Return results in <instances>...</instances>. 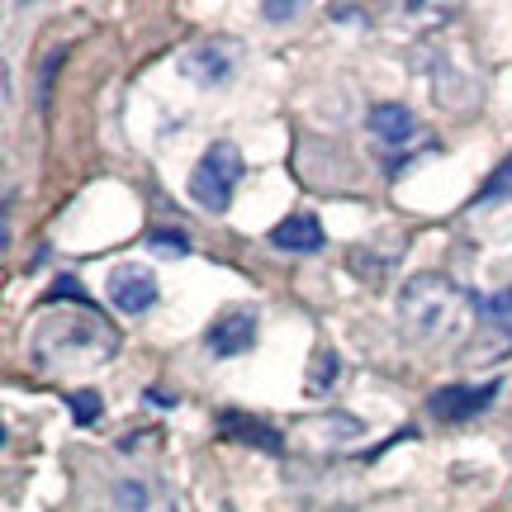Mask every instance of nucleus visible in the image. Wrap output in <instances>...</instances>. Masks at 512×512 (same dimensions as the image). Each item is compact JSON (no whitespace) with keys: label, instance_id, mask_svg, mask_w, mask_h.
Wrapping results in <instances>:
<instances>
[{"label":"nucleus","instance_id":"nucleus-2","mask_svg":"<svg viewBox=\"0 0 512 512\" xmlns=\"http://www.w3.org/2000/svg\"><path fill=\"white\" fill-rule=\"evenodd\" d=\"M460 309H465V294L437 271H418L399 290V323L418 342H432L441 332H451L460 323Z\"/></svg>","mask_w":512,"mask_h":512},{"label":"nucleus","instance_id":"nucleus-14","mask_svg":"<svg viewBox=\"0 0 512 512\" xmlns=\"http://www.w3.org/2000/svg\"><path fill=\"white\" fill-rule=\"evenodd\" d=\"M72 418L81 422V427L100 418V394H95V389H81V394H72Z\"/></svg>","mask_w":512,"mask_h":512},{"label":"nucleus","instance_id":"nucleus-10","mask_svg":"<svg viewBox=\"0 0 512 512\" xmlns=\"http://www.w3.org/2000/svg\"><path fill=\"white\" fill-rule=\"evenodd\" d=\"M214 427H219L223 437H233L242 441V446H261V451H280V437H275L266 422H256L247 418V413H238V408H228V413H219L214 418Z\"/></svg>","mask_w":512,"mask_h":512},{"label":"nucleus","instance_id":"nucleus-7","mask_svg":"<svg viewBox=\"0 0 512 512\" xmlns=\"http://www.w3.org/2000/svg\"><path fill=\"white\" fill-rule=\"evenodd\" d=\"M233 62H238V43H228V38H214V43H200L195 53H185L181 72L190 81H200V86H214L223 76L233 72Z\"/></svg>","mask_w":512,"mask_h":512},{"label":"nucleus","instance_id":"nucleus-4","mask_svg":"<svg viewBox=\"0 0 512 512\" xmlns=\"http://www.w3.org/2000/svg\"><path fill=\"white\" fill-rule=\"evenodd\" d=\"M105 299L119 313L138 318V313H147L157 304V275L147 271V266H138V261H119L110 271V280H105Z\"/></svg>","mask_w":512,"mask_h":512},{"label":"nucleus","instance_id":"nucleus-1","mask_svg":"<svg viewBox=\"0 0 512 512\" xmlns=\"http://www.w3.org/2000/svg\"><path fill=\"white\" fill-rule=\"evenodd\" d=\"M24 351L38 370H95L114 361L119 328H110V318H100V309L91 304H72V309H53L34 318Z\"/></svg>","mask_w":512,"mask_h":512},{"label":"nucleus","instance_id":"nucleus-16","mask_svg":"<svg viewBox=\"0 0 512 512\" xmlns=\"http://www.w3.org/2000/svg\"><path fill=\"white\" fill-rule=\"evenodd\" d=\"M294 10H299L294 0H290V5H285V0H275V5H266V19H290Z\"/></svg>","mask_w":512,"mask_h":512},{"label":"nucleus","instance_id":"nucleus-8","mask_svg":"<svg viewBox=\"0 0 512 512\" xmlns=\"http://www.w3.org/2000/svg\"><path fill=\"white\" fill-rule=\"evenodd\" d=\"M271 242L280 247V252L313 256V252H323V223H318V214L299 209V214H290V219L275 223V228H271Z\"/></svg>","mask_w":512,"mask_h":512},{"label":"nucleus","instance_id":"nucleus-5","mask_svg":"<svg viewBox=\"0 0 512 512\" xmlns=\"http://www.w3.org/2000/svg\"><path fill=\"white\" fill-rule=\"evenodd\" d=\"M494 399H498V380H489V384H441L437 394L427 399V413H432L437 422H465V418H479Z\"/></svg>","mask_w":512,"mask_h":512},{"label":"nucleus","instance_id":"nucleus-11","mask_svg":"<svg viewBox=\"0 0 512 512\" xmlns=\"http://www.w3.org/2000/svg\"><path fill=\"white\" fill-rule=\"evenodd\" d=\"M475 309L479 318L489 323L494 332H503L512 342V290H494V294H484V299H475Z\"/></svg>","mask_w":512,"mask_h":512},{"label":"nucleus","instance_id":"nucleus-12","mask_svg":"<svg viewBox=\"0 0 512 512\" xmlns=\"http://www.w3.org/2000/svg\"><path fill=\"white\" fill-rule=\"evenodd\" d=\"M332 380H337V356H332V351H318V361H313V375H309V394H323Z\"/></svg>","mask_w":512,"mask_h":512},{"label":"nucleus","instance_id":"nucleus-6","mask_svg":"<svg viewBox=\"0 0 512 512\" xmlns=\"http://www.w3.org/2000/svg\"><path fill=\"white\" fill-rule=\"evenodd\" d=\"M256 342V309H223L214 328L204 332V347L214 356H242Z\"/></svg>","mask_w":512,"mask_h":512},{"label":"nucleus","instance_id":"nucleus-9","mask_svg":"<svg viewBox=\"0 0 512 512\" xmlns=\"http://www.w3.org/2000/svg\"><path fill=\"white\" fill-rule=\"evenodd\" d=\"M366 124H370V133H375L380 143H389V147L408 143V133L418 128V124H413V110H408V105H394V100H384V105H370Z\"/></svg>","mask_w":512,"mask_h":512},{"label":"nucleus","instance_id":"nucleus-13","mask_svg":"<svg viewBox=\"0 0 512 512\" xmlns=\"http://www.w3.org/2000/svg\"><path fill=\"white\" fill-rule=\"evenodd\" d=\"M147 247H152V252L157 256H185L190 252V238H185V233H152V238H147Z\"/></svg>","mask_w":512,"mask_h":512},{"label":"nucleus","instance_id":"nucleus-15","mask_svg":"<svg viewBox=\"0 0 512 512\" xmlns=\"http://www.w3.org/2000/svg\"><path fill=\"white\" fill-rule=\"evenodd\" d=\"M498 195H512V157L494 171V181H489L484 190H479V200H498Z\"/></svg>","mask_w":512,"mask_h":512},{"label":"nucleus","instance_id":"nucleus-3","mask_svg":"<svg viewBox=\"0 0 512 512\" xmlns=\"http://www.w3.org/2000/svg\"><path fill=\"white\" fill-rule=\"evenodd\" d=\"M242 181V152L238 143H214L209 152L200 157V166L190 171V200L209 209V214H223L228 204H233V190Z\"/></svg>","mask_w":512,"mask_h":512}]
</instances>
